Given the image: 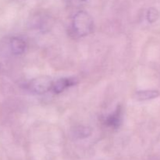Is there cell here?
Listing matches in <instances>:
<instances>
[{
	"mask_svg": "<svg viewBox=\"0 0 160 160\" xmlns=\"http://www.w3.org/2000/svg\"><path fill=\"white\" fill-rule=\"evenodd\" d=\"M26 43L20 38H12L11 40V49L16 55H20L24 52Z\"/></svg>",
	"mask_w": 160,
	"mask_h": 160,
	"instance_id": "5b68a950",
	"label": "cell"
},
{
	"mask_svg": "<svg viewBox=\"0 0 160 160\" xmlns=\"http://www.w3.org/2000/svg\"><path fill=\"white\" fill-rule=\"evenodd\" d=\"M159 95V92L156 90H143L138 91L136 93V99L139 101H147L157 98Z\"/></svg>",
	"mask_w": 160,
	"mask_h": 160,
	"instance_id": "8992f818",
	"label": "cell"
},
{
	"mask_svg": "<svg viewBox=\"0 0 160 160\" xmlns=\"http://www.w3.org/2000/svg\"><path fill=\"white\" fill-rule=\"evenodd\" d=\"M159 17V12H158L157 9L155 8H150L147 12V19L150 23H153L156 21Z\"/></svg>",
	"mask_w": 160,
	"mask_h": 160,
	"instance_id": "52a82bcc",
	"label": "cell"
},
{
	"mask_svg": "<svg viewBox=\"0 0 160 160\" xmlns=\"http://www.w3.org/2000/svg\"><path fill=\"white\" fill-rule=\"evenodd\" d=\"M94 22L92 17L85 11H79L75 14L72 22V29L78 37H84L92 32Z\"/></svg>",
	"mask_w": 160,
	"mask_h": 160,
	"instance_id": "6da1fadb",
	"label": "cell"
},
{
	"mask_svg": "<svg viewBox=\"0 0 160 160\" xmlns=\"http://www.w3.org/2000/svg\"><path fill=\"white\" fill-rule=\"evenodd\" d=\"M122 121V110L120 107H117L115 112L109 115L106 118V123L111 128H117L120 125Z\"/></svg>",
	"mask_w": 160,
	"mask_h": 160,
	"instance_id": "277c9868",
	"label": "cell"
},
{
	"mask_svg": "<svg viewBox=\"0 0 160 160\" xmlns=\"http://www.w3.org/2000/svg\"><path fill=\"white\" fill-rule=\"evenodd\" d=\"M81 1H86V0H81Z\"/></svg>",
	"mask_w": 160,
	"mask_h": 160,
	"instance_id": "ba28073f",
	"label": "cell"
},
{
	"mask_svg": "<svg viewBox=\"0 0 160 160\" xmlns=\"http://www.w3.org/2000/svg\"><path fill=\"white\" fill-rule=\"evenodd\" d=\"M75 84H76V82H75L74 79L67 78H60V79L57 80L55 82H53V86L52 90L54 92V93L59 94L63 92L64 90H66L67 88H68L69 87H71V86L74 85Z\"/></svg>",
	"mask_w": 160,
	"mask_h": 160,
	"instance_id": "3957f363",
	"label": "cell"
},
{
	"mask_svg": "<svg viewBox=\"0 0 160 160\" xmlns=\"http://www.w3.org/2000/svg\"><path fill=\"white\" fill-rule=\"evenodd\" d=\"M53 81L49 77L41 76L30 81L28 88L31 92L38 95H42L52 89Z\"/></svg>",
	"mask_w": 160,
	"mask_h": 160,
	"instance_id": "7a4b0ae2",
	"label": "cell"
}]
</instances>
